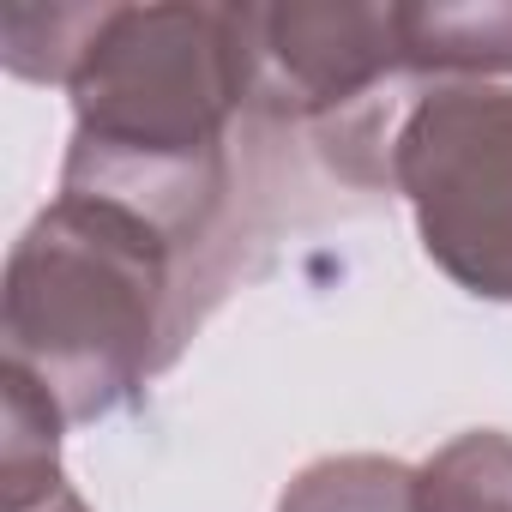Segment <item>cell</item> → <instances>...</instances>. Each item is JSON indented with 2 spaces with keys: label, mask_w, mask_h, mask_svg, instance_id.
<instances>
[{
  "label": "cell",
  "mask_w": 512,
  "mask_h": 512,
  "mask_svg": "<svg viewBox=\"0 0 512 512\" xmlns=\"http://www.w3.org/2000/svg\"><path fill=\"white\" fill-rule=\"evenodd\" d=\"M67 199H97L181 253L229 193V121L247 109L241 7H103L67 79Z\"/></svg>",
  "instance_id": "6da1fadb"
},
{
  "label": "cell",
  "mask_w": 512,
  "mask_h": 512,
  "mask_svg": "<svg viewBox=\"0 0 512 512\" xmlns=\"http://www.w3.org/2000/svg\"><path fill=\"white\" fill-rule=\"evenodd\" d=\"M175 247L97 199H55L7 260L0 338L67 422H97L139 398L169 362Z\"/></svg>",
  "instance_id": "7a4b0ae2"
},
{
  "label": "cell",
  "mask_w": 512,
  "mask_h": 512,
  "mask_svg": "<svg viewBox=\"0 0 512 512\" xmlns=\"http://www.w3.org/2000/svg\"><path fill=\"white\" fill-rule=\"evenodd\" d=\"M392 181L428 260L482 302H512V85H434L392 139Z\"/></svg>",
  "instance_id": "3957f363"
},
{
  "label": "cell",
  "mask_w": 512,
  "mask_h": 512,
  "mask_svg": "<svg viewBox=\"0 0 512 512\" xmlns=\"http://www.w3.org/2000/svg\"><path fill=\"white\" fill-rule=\"evenodd\" d=\"M247 109L278 121H320L362 103L380 79L404 73L398 7L380 0H278L241 7Z\"/></svg>",
  "instance_id": "277c9868"
},
{
  "label": "cell",
  "mask_w": 512,
  "mask_h": 512,
  "mask_svg": "<svg viewBox=\"0 0 512 512\" xmlns=\"http://www.w3.org/2000/svg\"><path fill=\"white\" fill-rule=\"evenodd\" d=\"M0 410H7V434H0V512H91L79 488L61 470V428L67 416L55 398L0 362Z\"/></svg>",
  "instance_id": "5b68a950"
},
{
  "label": "cell",
  "mask_w": 512,
  "mask_h": 512,
  "mask_svg": "<svg viewBox=\"0 0 512 512\" xmlns=\"http://www.w3.org/2000/svg\"><path fill=\"white\" fill-rule=\"evenodd\" d=\"M404 73H512V0H398Z\"/></svg>",
  "instance_id": "8992f818"
},
{
  "label": "cell",
  "mask_w": 512,
  "mask_h": 512,
  "mask_svg": "<svg viewBox=\"0 0 512 512\" xmlns=\"http://www.w3.org/2000/svg\"><path fill=\"white\" fill-rule=\"evenodd\" d=\"M278 512H422V488H416V470L398 458L344 452V458L308 464L284 488Z\"/></svg>",
  "instance_id": "52a82bcc"
},
{
  "label": "cell",
  "mask_w": 512,
  "mask_h": 512,
  "mask_svg": "<svg viewBox=\"0 0 512 512\" xmlns=\"http://www.w3.org/2000/svg\"><path fill=\"white\" fill-rule=\"evenodd\" d=\"M422 512H512V440L494 428L458 434L422 470Z\"/></svg>",
  "instance_id": "ba28073f"
},
{
  "label": "cell",
  "mask_w": 512,
  "mask_h": 512,
  "mask_svg": "<svg viewBox=\"0 0 512 512\" xmlns=\"http://www.w3.org/2000/svg\"><path fill=\"white\" fill-rule=\"evenodd\" d=\"M97 19L103 7H7V19H0V61L19 79L67 85Z\"/></svg>",
  "instance_id": "9c48e42d"
}]
</instances>
